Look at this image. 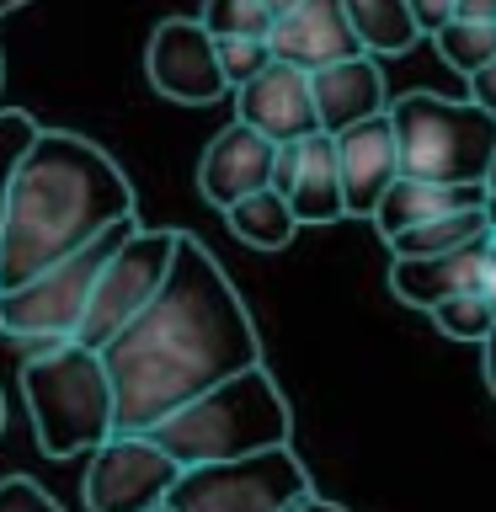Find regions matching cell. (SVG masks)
Instances as JSON below:
<instances>
[{
	"mask_svg": "<svg viewBox=\"0 0 496 512\" xmlns=\"http://www.w3.org/2000/svg\"><path fill=\"white\" fill-rule=\"evenodd\" d=\"M43 128L32 123V112L22 107H0V230H6V208H11V187H16V171H22L27 150L38 144Z\"/></svg>",
	"mask_w": 496,
	"mask_h": 512,
	"instance_id": "cell-24",
	"label": "cell"
},
{
	"mask_svg": "<svg viewBox=\"0 0 496 512\" xmlns=\"http://www.w3.org/2000/svg\"><path fill=\"white\" fill-rule=\"evenodd\" d=\"M0 432H6V400H0Z\"/></svg>",
	"mask_w": 496,
	"mask_h": 512,
	"instance_id": "cell-37",
	"label": "cell"
},
{
	"mask_svg": "<svg viewBox=\"0 0 496 512\" xmlns=\"http://www.w3.org/2000/svg\"><path fill=\"white\" fill-rule=\"evenodd\" d=\"M272 166H278V144L246 123H230L208 139V150L198 160V192L214 208H235L240 198L272 187Z\"/></svg>",
	"mask_w": 496,
	"mask_h": 512,
	"instance_id": "cell-14",
	"label": "cell"
},
{
	"mask_svg": "<svg viewBox=\"0 0 496 512\" xmlns=\"http://www.w3.org/2000/svg\"><path fill=\"white\" fill-rule=\"evenodd\" d=\"M224 224H230V235L240 240V246L251 251H283L288 240H294L299 219L294 208L283 203V192H251V198H240L235 208H224Z\"/></svg>",
	"mask_w": 496,
	"mask_h": 512,
	"instance_id": "cell-19",
	"label": "cell"
},
{
	"mask_svg": "<svg viewBox=\"0 0 496 512\" xmlns=\"http://www.w3.org/2000/svg\"><path fill=\"white\" fill-rule=\"evenodd\" d=\"M491 224H496L491 203H475V208H459V214H443V219L422 224V230L395 235L390 251H395V256H443V251H459V246H475V240H486Z\"/></svg>",
	"mask_w": 496,
	"mask_h": 512,
	"instance_id": "cell-21",
	"label": "cell"
},
{
	"mask_svg": "<svg viewBox=\"0 0 496 512\" xmlns=\"http://www.w3.org/2000/svg\"><path fill=\"white\" fill-rule=\"evenodd\" d=\"M454 16L459 22H491L496 27V0H459Z\"/></svg>",
	"mask_w": 496,
	"mask_h": 512,
	"instance_id": "cell-30",
	"label": "cell"
},
{
	"mask_svg": "<svg viewBox=\"0 0 496 512\" xmlns=\"http://www.w3.org/2000/svg\"><path fill=\"white\" fill-rule=\"evenodd\" d=\"M294 512H347V507H336V502H320V496H310V502H299Z\"/></svg>",
	"mask_w": 496,
	"mask_h": 512,
	"instance_id": "cell-33",
	"label": "cell"
},
{
	"mask_svg": "<svg viewBox=\"0 0 496 512\" xmlns=\"http://www.w3.org/2000/svg\"><path fill=\"white\" fill-rule=\"evenodd\" d=\"M22 400L32 438L48 459H75L102 448L118 432V395H112L102 352L59 342L22 363Z\"/></svg>",
	"mask_w": 496,
	"mask_h": 512,
	"instance_id": "cell-4",
	"label": "cell"
},
{
	"mask_svg": "<svg viewBox=\"0 0 496 512\" xmlns=\"http://www.w3.org/2000/svg\"><path fill=\"white\" fill-rule=\"evenodd\" d=\"M102 363L118 395V432H150L187 400L256 368L262 342L224 267L182 230L166 288L102 347Z\"/></svg>",
	"mask_w": 496,
	"mask_h": 512,
	"instance_id": "cell-1",
	"label": "cell"
},
{
	"mask_svg": "<svg viewBox=\"0 0 496 512\" xmlns=\"http://www.w3.org/2000/svg\"><path fill=\"white\" fill-rule=\"evenodd\" d=\"M480 352H486V390H491V400H496V331L480 342Z\"/></svg>",
	"mask_w": 496,
	"mask_h": 512,
	"instance_id": "cell-31",
	"label": "cell"
},
{
	"mask_svg": "<svg viewBox=\"0 0 496 512\" xmlns=\"http://www.w3.org/2000/svg\"><path fill=\"white\" fill-rule=\"evenodd\" d=\"M310 496H315L310 470L299 464L294 448H267V454H251V459L182 470L166 507L171 512H294Z\"/></svg>",
	"mask_w": 496,
	"mask_h": 512,
	"instance_id": "cell-7",
	"label": "cell"
},
{
	"mask_svg": "<svg viewBox=\"0 0 496 512\" xmlns=\"http://www.w3.org/2000/svg\"><path fill=\"white\" fill-rule=\"evenodd\" d=\"M128 235H139V214L112 224L107 235H96L91 246L70 251L64 262L43 267L38 278H27L22 288L0 294V331L16 336V342H32L38 352L59 347V342H75L80 320H86V304H91V288Z\"/></svg>",
	"mask_w": 496,
	"mask_h": 512,
	"instance_id": "cell-6",
	"label": "cell"
},
{
	"mask_svg": "<svg viewBox=\"0 0 496 512\" xmlns=\"http://www.w3.org/2000/svg\"><path fill=\"white\" fill-rule=\"evenodd\" d=\"M288 427H294V416H288L278 379L256 363L246 374L214 384L208 395L187 400L144 438H155L182 470H198V464H230L267 454V448H288Z\"/></svg>",
	"mask_w": 496,
	"mask_h": 512,
	"instance_id": "cell-3",
	"label": "cell"
},
{
	"mask_svg": "<svg viewBox=\"0 0 496 512\" xmlns=\"http://www.w3.org/2000/svg\"><path fill=\"white\" fill-rule=\"evenodd\" d=\"M176 240H182V230H139L112 251V262L102 267V278H96V288H91L86 320H80V331H75L80 347L102 352L128 320L144 315V304H150L171 278Z\"/></svg>",
	"mask_w": 496,
	"mask_h": 512,
	"instance_id": "cell-8",
	"label": "cell"
},
{
	"mask_svg": "<svg viewBox=\"0 0 496 512\" xmlns=\"http://www.w3.org/2000/svg\"><path fill=\"white\" fill-rule=\"evenodd\" d=\"M123 219H134V187L118 160L70 128H43L11 187L0 230V294L91 246Z\"/></svg>",
	"mask_w": 496,
	"mask_h": 512,
	"instance_id": "cell-2",
	"label": "cell"
},
{
	"mask_svg": "<svg viewBox=\"0 0 496 512\" xmlns=\"http://www.w3.org/2000/svg\"><path fill=\"white\" fill-rule=\"evenodd\" d=\"M198 22L214 38H272L278 16H272L267 0H203Z\"/></svg>",
	"mask_w": 496,
	"mask_h": 512,
	"instance_id": "cell-23",
	"label": "cell"
},
{
	"mask_svg": "<svg viewBox=\"0 0 496 512\" xmlns=\"http://www.w3.org/2000/svg\"><path fill=\"white\" fill-rule=\"evenodd\" d=\"M144 75L166 102H182V107H208L219 96H230V80L219 70V43L198 16H166L150 32Z\"/></svg>",
	"mask_w": 496,
	"mask_h": 512,
	"instance_id": "cell-10",
	"label": "cell"
},
{
	"mask_svg": "<svg viewBox=\"0 0 496 512\" xmlns=\"http://www.w3.org/2000/svg\"><path fill=\"white\" fill-rule=\"evenodd\" d=\"M491 262V235L475 240V246L443 251V256H395L390 262V294L411 310H438V304L459 299V294H480V278H486Z\"/></svg>",
	"mask_w": 496,
	"mask_h": 512,
	"instance_id": "cell-16",
	"label": "cell"
},
{
	"mask_svg": "<svg viewBox=\"0 0 496 512\" xmlns=\"http://www.w3.org/2000/svg\"><path fill=\"white\" fill-rule=\"evenodd\" d=\"M272 192L294 208L299 224H336L347 219V192L342 166H336V139L310 134L294 144H278V166H272Z\"/></svg>",
	"mask_w": 496,
	"mask_h": 512,
	"instance_id": "cell-11",
	"label": "cell"
},
{
	"mask_svg": "<svg viewBox=\"0 0 496 512\" xmlns=\"http://www.w3.org/2000/svg\"><path fill=\"white\" fill-rule=\"evenodd\" d=\"M432 43H438L448 70H459L464 80L480 75L496 59V27L491 22H459L454 16V22H443L438 32H432Z\"/></svg>",
	"mask_w": 496,
	"mask_h": 512,
	"instance_id": "cell-22",
	"label": "cell"
},
{
	"mask_svg": "<svg viewBox=\"0 0 496 512\" xmlns=\"http://www.w3.org/2000/svg\"><path fill=\"white\" fill-rule=\"evenodd\" d=\"M336 139V166H342V192H347V214H374L379 198L400 182V144L390 112L368 123L342 128Z\"/></svg>",
	"mask_w": 496,
	"mask_h": 512,
	"instance_id": "cell-15",
	"label": "cell"
},
{
	"mask_svg": "<svg viewBox=\"0 0 496 512\" xmlns=\"http://www.w3.org/2000/svg\"><path fill=\"white\" fill-rule=\"evenodd\" d=\"M0 80H6V59H0Z\"/></svg>",
	"mask_w": 496,
	"mask_h": 512,
	"instance_id": "cell-39",
	"label": "cell"
},
{
	"mask_svg": "<svg viewBox=\"0 0 496 512\" xmlns=\"http://www.w3.org/2000/svg\"><path fill=\"white\" fill-rule=\"evenodd\" d=\"M432 326H438L448 342H486V336L496 331V310L486 294H459L432 310Z\"/></svg>",
	"mask_w": 496,
	"mask_h": 512,
	"instance_id": "cell-25",
	"label": "cell"
},
{
	"mask_svg": "<svg viewBox=\"0 0 496 512\" xmlns=\"http://www.w3.org/2000/svg\"><path fill=\"white\" fill-rule=\"evenodd\" d=\"M176 480H182V464L155 438L112 432L102 448H91L80 496H86V512H160Z\"/></svg>",
	"mask_w": 496,
	"mask_h": 512,
	"instance_id": "cell-9",
	"label": "cell"
},
{
	"mask_svg": "<svg viewBox=\"0 0 496 512\" xmlns=\"http://www.w3.org/2000/svg\"><path fill=\"white\" fill-rule=\"evenodd\" d=\"M486 198H491V214H496V155H491V176H486Z\"/></svg>",
	"mask_w": 496,
	"mask_h": 512,
	"instance_id": "cell-34",
	"label": "cell"
},
{
	"mask_svg": "<svg viewBox=\"0 0 496 512\" xmlns=\"http://www.w3.org/2000/svg\"><path fill=\"white\" fill-rule=\"evenodd\" d=\"M470 102H475V107H486L491 118H496V59H491L480 75H470Z\"/></svg>",
	"mask_w": 496,
	"mask_h": 512,
	"instance_id": "cell-29",
	"label": "cell"
},
{
	"mask_svg": "<svg viewBox=\"0 0 496 512\" xmlns=\"http://www.w3.org/2000/svg\"><path fill=\"white\" fill-rule=\"evenodd\" d=\"M0 512H64V507L38 486V480L6 475V480H0Z\"/></svg>",
	"mask_w": 496,
	"mask_h": 512,
	"instance_id": "cell-27",
	"label": "cell"
},
{
	"mask_svg": "<svg viewBox=\"0 0 496 512\" xmlns=\"http://www.w3.org/2000/svg\"><path fill=\"white\" fill-rule=\"evenodd\" d=\"M160 512H171V507H160Z\"/></svg>",
	"mask_w": 496,
	"mask_h": 512,
	"instance_id": "cell-40",
	"label": "cell"
},
{
	"mask_svg": "<svg viewBox=\"0 0 496 512\" xmlns=\"http://www.w3.org/2000/svg\"><path fill=\"white\" fill-rule=\"evenodd\" d=\"M310 91H315L320 134H342V128H352V123H368V118H379V112H390V102H384V75H379L374 54H358V59L315 70Z\"/></svg>",
	"mask_w": 496,
	"mask_h": 512,
	"instance_id": "cell-17",
	"label": "cell"
},
{
	"mask_svg": "<svg viewBox=\"0 0 496 512\" xmlns=\"http://www.w3.org/2000/svg\"><path fill=\"white\" fill-rule=\"evenodd\" d=\"M235 123L256 128V134L272 139V144H294V139L320 134L310 75L294 70V64H283V59H272L251 86L235 91Z\"/></svg>",
	"mask_w": 496,
	"mask_h": 512,
	"instance_id": "cell-12",
	"label": "cell"
},
{
	"mask_svg": "<svg viewBox=\"0 0 496 512\" xmlns=\"http://www.w3.org/2000/svg\"><path fill=\"white\" fill-rule=\"evenodd\" d=\"M400 176L443 187H486L496 155V118L475 102H448L438 91H406L390 102Z\"/></svg>",
	"mask_w": 496,
	"mask_h": 512,
	"instance_id": "cell-5",
	"label": "cell"
},
{
	"mask_svg": "<svg viewBox=\"0 0 496 512\" xmlns=\"http://www.w3.org/2000/svg\"><path fill=\"white\" fill-rule=\"evenodd\" d=\"M267 43H272V59L294 64V70H304V75L363 54L342 0H299L294 11L278 16V27H272Z\"/></svg>",
	"mask_w": 496,
	"mask_h": 512,
	"instance_id": "cell-13",
	"label": "cell"
},
{
	"mask_svg": "<svg viewBox=\"0 0 496 512\" xmlns=\"http://www.w3.org/2000/svg\"><path fill=\"white\" fill-rule=\"evenodd\" d=\"M475 203H491L486 187H443V182H422V176H400L368 219H374L379 240L390 246L395 235L422 230V224L443 219V214H459V208H475Z\"/></svg>",
	"mask_w": 496,
	"mask_h": 512,
	"instance_id": "cell-18",
	"label": "cell"
},
{
	"mask_svg": "<svg viewBox=\"0 0 496 512\" xmlns=\"http://www.w3.org/2000/svg\"><path fill=\"white\" fill-rule=\"evenodd\" d=\"M214 43H219V70H224V80H230V91L251 86V80L272 64L267 38H214Z\"/></svg>",
	"mask_w": 496,
	"mask_h": 512,
	"instance_id": "cell-26",
	"label": "cell"
},
{
	"mask_svg": "<svg viewBox=\"0 0 496 512\" xmlns=\"http://www.w3.org/2000/svg\"><path fill=\"white\" fill-rule=\"evenodd\" d=\"M342 6H347V22L358 32L363 54H406L422 38L406 0H342Z\"/></svg>",
	"mask_w": 496,
	"mask_h": 512,
	"instance_id": "cell-20",
	"label": "cell"
},
{
	"mask_svg": "<svg viewBox=\"0 0 496 512\" xmlns=\"http://www.w3.org/2000/svg\"><path fill=\"white\" fill-rule=\"evenodd\" d=\"M16 6H27V0H0V16H6V11H16Z\"/></svg>",
	"mask_w": 496,
	"mask_h": 512,
	"instance_id": "cell-36",
	"label": "cell"
},
{
	"mask_svg": "<svg viewBox=\"0 0 496 512\" xmlns=\"http://www.w3.org/2000/svg\"><path fill=\"white\" fill-rule=\"evenodd\" d=\"M267 6H272V16H283V11H294L299 0H267Z\"/></svg>",
	"mask_w": 496,
	"mask_h": 512,
	"instance_id": "cell-35",
	"label": "cell"
},
{
	"mask_svg": "<svg viewBox=\"0 0 496 512\" xmlns=\"http://www.w3.org/2000/svg\"><path fill=\"white\" fill-rule=\"evenodd\" d=\"M480 294H486L491 310H496V251H491V262H486V278H480Z\"/></svg>",
	"mask_w": 496,
	"mask_h": 512,
	"instance_id": "cell-32",
	"label": "cell"
},
{
	"mask_svg": "<svg viewBox=\"0 0 496 512\" xmlns=\"http://www.w3.org/2000/svg\"><path fill=\"white\" fill-rule=\"evenodd\" d=\"M491 251H496V224H491Z\"/></svg>",
	"mask_w": 496,
	"mask_h": 512,
	"instance_id": "cell-38",
	"label": "cell"
},
{
	"mask_svg": "<svg viewBox=\"0 0 496 512\" xmlns=\"http://www.w3.org/2000/svg\"><path fill=\"white\" fill-rule=\"evenodd\" d=\"M406 6H411V16H416V27H422V32H438L443 22H454L459 0H406Z\"/></svg>",
	"mask_w": 496,
	"mask_h": 512,
	"instance_id": "cell-28",
	"label": "cell"
}]
</instances>
